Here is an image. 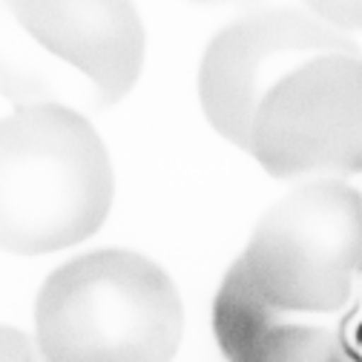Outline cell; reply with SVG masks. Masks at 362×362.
<instances>
[{
	"label": "cell",
	"mask_w": 362,
	"mask_h": 362,
	"mask_svg": "<svg viewBox=\"0 0 362 362\" xmlns=\"http://www.w3.org/2000/svg\"><path fill=\"white\" fill-rule=\"evenodd\" d=\"M239 264L288 316L345 308L362 274V193L339 178L305 181L259 218Z\"/></svg>",
	"instance_id": "277c9868"
},
{
	"label": "cell",
	"mask_w": 362,
	"mask_h": 362,
	"mask_svg": "<svg viewBox=\"0 0 362 362\" xmlns=\"http://www.w3.org/2000/svg\"><path fill=\"white\" fill-rule=\"evenodd\" d=\"M288 320V313L270 308L256 293L245 267L236 259L233 267L224 274V282L213 302V334L224 356L230 362H239L253 345H259Z\"/></svg>",
	"instance_id": "52a82bcc"
},
{
	"label": "cell",
	"mask_w": 362,
	"mask_h": 362,
	"mask_svg": "<svg viewBox=\"0 0 362 362\" xmlns=\"http://www.w3.org/2000/svg\"><path fill=\"white\" fill-rule=\"evenodd\" d=\"M250 156L274 178L362 173V55H322L282 78L253 118Z\"/></svg>",
	"instance_id": "5b68a950"
},
{
	"label": "cell",
	"mask_w": 362,
	"mask_h": 362,
	"mask_svg": "<svg viewBox=\"0 0 362 362\" xmlns=\"http://www.w3.org/2000/svg\"><path fill=\"white\" fill-rule=\"evenodd\" d=\"M0 362H47L35 339L23 331L0 325Z\"/></svg>",
	"instance_id": "9c48e42d"
},
{
	"label": "cell",
	"mask_w": 362,
	"mask_h": 362,
	"mask_svg": "<svg viewBox=\"0 0 362 362\" xmlns=\"http://www.w3.org/2000/svg\"><path fill=\"white\" fill-rule=\"evenodd\" d=\"M322 55H362L310 9H262L213 35L199 66V101L210 127L250 153L253 118L282 78Z\"/></svg>",
	"instance_id": "8992f818"
},
{
	"label": "cell",
	"mask_w": 362,
	"mask_h": 362,
	"mask_svg": "<svg viewBox=\"0 0 362 362\" xmlns=\"http://www.w3.org/2000/svg\"><path fill=\"white\" fill-rule=\"evenodd\" d=\"M112 190L107 144L86 115L15 107L0 118V250L40 256L89 239Z\"/></svg>",
	"instance_id": "6da1fadb"
},
{
	"label": "cell",
	"mask_w": 362,
	"mask_h": 362,
	"mask_svg": "<svg viewBox=\"0 0 362 362\" xmlns=\"http://www.w3.org/2000/svg\"><path fill=\"white\" fill-rule=\"evenodd\" d=\"M239 362H359L345 339L325 325L310 322H282L253 345Z\"/></svg>",
	"instance_id": "ba28073f"
},
{
	"label": "cell",
	"mask_w": 362,
	"mask_h": 362,
	"mask_svg": "<svg viewBox=\"0 0 362 362\" xmlns=\"http://www.w3.org/2000/svg\"><path fill=\"white\" fill-rule=\"evenodd\" d=\"M0 29V93L18 107L98 112L135 86L144 26L129 4H12Z\"/></svg>",
	"instance_id": "3957f363"
},
{
	"label": "cell",
	"mask_w": 362,
	"mask_h": 362,
	"mask_svg": "<svg viewBox=\"0 0 362 362\" xmlns=\"http://www.w3.org/2000/svg\"><path fill=\"white\" fill-rule=\"evenodd\" d=\"M181 331L175 282L135 250L61 264L35 302V342L47 362H170Z\"/></svg>",
	"instance_id": "7a4b0ae2"
},
{
	"label": "cell",
	"mask_w": 362,
	"mask_h": 362,
	"mask_svg": "<svg viewBox=\"0 0 362 362\" xmlns=\"http://www.w3.org/2000/svg\"><path fill=\"white\" fill-rule=\"evenodd\" d=\"M308 9L339 32L362 29V4H313Z\"/></svg>",
	"instance_id": "30bf717a"
}]
</instances>
